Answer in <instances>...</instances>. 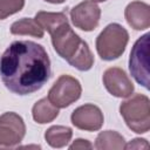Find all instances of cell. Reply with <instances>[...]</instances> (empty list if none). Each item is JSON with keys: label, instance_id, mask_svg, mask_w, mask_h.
I'll list each match as a JSON object with an SVG mask.
<instances>
[{"label": "cell", "instance_id": "6da1fadb", "mask_svg": "<svg viewBox=\"0 0 150 150\" xmlns=\"http://www.w3.org/2000/svg\"><path fill=\"white\" fill-rule=\"evenodd\" d=\"M50 60L43 46L14 41L0 56V76L5 87L16 95L38 91L50 77Z\"/></svg>", "mask_w": 150, "mask_h": 150}, {"label": "cell", "instance_id": "7a4b0ae2", "mask_svg": "<svg viewBox=\"0 0 150 150\" xmlns=\"http://www.w3.org/2000/svg\"><path fill=\"white\" fill-rule=\"evenodd\" d=\"M55 52L74 68L87 71L94 66V55L83 41L69 26L68 19L48 30Z\"/></svg>", "mask_w": 150, "mask_h": 150}, {"label": "cell", "instance_id": "3957f363", "mask_svg": "<svg viewBox=\"0 0 150 150\" xmlns=\"http://www.w3.org/2000/svg\"><path fill=\"white\" fill-rule=\"evenodd\" d=\"M120 114L134 132L145 134L150 130V100L146 95L136 94L122 102Z\"/></svg>", "mask_w": 150, "mask_h": 150}, {"label": "cell", "instance_id": "277c9868", "mask_svg": "<svg viewBox=\"0 0 150 150\" xmlns=\"http://www.w3.org/2000/svg\"><path fill=\"white\" fill-rule=\"evenodd\" d=\"M129 33L120 23H109L96 39V50L102 60L118 59L125 50Z\"/></svg>", "mask_w": 150, "mask_h": 150}, {"label": "cell", "instance_id": "5b68a950", "mask_svg": "<svg viewBox=\"0 0 150 150\" xmlns=\"http://www.w3.org/2000/svg\"><path fill=\"white\" fill-rule=\"evenodd\" d=\"M149 33L141 36L130 52L129 70L136 82L149 89Z\"/></svg>", "mask_w": 150, "mask_h": 150}, {"label": "cell", "instance_id": "8992f818", "mask_svg": "<svg viewBox=\"0 0 150 150\" xmlns=\"http://www.w3.org/2000/svg\"><path fill=\"white\" fill-rule=\"evenodd\" d=\"M81 93L82 87L77 79L70 75H61L49 89L47 98L56 108H66L77 101Z\"/></svg>", "mask_w": 150, "mask_h": 150}, {"label": "cell", "instance_id": "52a82bcc", "mask_svg": "<svg viewBox=\"0 0 150 150\" xmlns=\"http://www.w3.org/2000/svg\"><path fill=\"white\" fill-rule=\"evenodd\" d=\"M26 125L20 115L13 111L0 116V149L14 148L23 139Z\"/></svg>", "mask_w": 150, "mask_h": 150}, {"label": "cell", "instance_id": "ba28073f", "mask_svg": "<svg viewBox=\"0 0 150 150\" xmlns=\"http://www.w3.org/2000/svg\"><path fill=\"white\" fill-rule=\"evenodd\" d=\"M101 18V9L96 2L86 0L76 5L70 11V19L76 28L84 32L94 30Z\"/></svg>", "mask_w": 150, "mask_h": 150}, {"label": "cell", "instance_id": "9c48e42d", "mask_svg": "<svg viewBox=\"0 0 150 150\" xmlns=\"http://www.w3.org/2000/svg\"><path fill=\"white\" fill-rule=\"evenodd\" d=\"M73 125L84 131H96L103 125L104 117L101 109L95 104H83L76 108L70 116Z\"/></svg>", "mask_w": 150, "mask_h": 150}, {"label": "cell", "instance_id": "30bf717a", "mask_svg": "<svg viewBox=\"0 0 150 150\" xmlns=\"http://www.w3.org/2000/svg\"><path fill=\"white\" fill-rule=\"evenodd\" d=\"M102 80L105 89L115 97L125 98L134 93V83L125 71L118 67L108 68L104 71Z\"/></svg>", "mask_w": 150, "mask_h": 150}, {"label": "cell", "instance_id": "8fae6325", "mask_svg": "<svg viewBox=\"0 0 150 150\" xmlns=\"http://www.w3.org/2000/svg\"><path fill=\"white\" fill-rule=\"evenodd\" d=\"M124 16L129 26L136 30L150 27V6L143 1H132L124 9Z\"/></svg>", "mask_w": 150, "mask_h": 150}, {"label": "cell", "instance_id": "7c38bea8", "mask_svg": "<svg viewBox=\"0 0 150 150\" xmlns=\"http://www.w3.org/2000/svg\"><path fill=\"white\" fill-rule=\"evenodd\" d=\"M32 115L36 123L46 124L53 122L59 116V108H56L47 97H43L33 105Z\"/></svg>", "mask_w": 150, "mask_h": 150}, {"label": "cell", "instance_id": "4fadbf2b", "mask_svg": "<svg viewBox=\"0 0 150 150\" xmlns=\"http://www.w3.org/2000/svg\"><path fill=\"white\" fill-rule=\"evenodd\" d=\"M73 130L64 125H53L45 132V139L52 148H63L71 139Z\"/></svg>", "mask_w": 150, "mask_h": 150}, {"label": "cell", "instance_id": "5bb4252c", "mask_svg": "<svg viewBox=\"0 0 150 150\" xmlns=\"http://www.w3.org/2000/svg\"><path fill=\"white\" fill-rule=\"evenodd\" d=\"M125 141L124 137L117 131L105 130L101 131L95 142V148L98 150H121L124 149Z\"/></svg>", "mask_w": 150, "mask_h": 150}, {"label": "cell", "instance_id": "9a60e30c", "mask_svg": "<svg viewBox=\"0 0 150 150\" xmlns=\"http://www.w3.org/2000/svg\"><path fill=\"white\" fill-rule=\"evenodd\" d=\"M11 33L14 35H30L38 39L43 38V29L41 26L32 18H22L11 26Z\"/></svg>", "mask_w": 150, "mask_h": 150}, {"label": "cell", "instance_id": "2e32d148", "mask_svg": "<svg viewBox=\"0 0 150 150\" xmlns=\"http://www.w3.org/2000/svg\"><path fill=\"white\" fill-rule=\"evenodd\" d=\"M23 6L25 0H0V20L20 12Z\"/></svg>", "mask_w": 150, "mask_h": 150}, {"label": "cell", "instance_id": "e0dca14e", "mask_svg": "<svg viewBox=\"0 0 150 150\" xmlns=\"http://www.w3.org/2000/svg\"><path fill=\"white\" fill-rule=\"evenodd\" d=\"M148 148H149V143L144 138H134L124 146V149H148Z\"/></svg>", "mask_w": 150, "mask_h": 150}, {"label": "cell", "instance_id": "ac0fdd59", "mask_svg": "<svg viewBox=\"0 0 150 150\" xmlns=\"http://www.w3.org/2000/svg\"><path fill=\"white\" fill-rule=\"evenodd\" d=\"M93 148V144L87 141V139H83V138H77L75 139L70 145H69V149L70 150H76V149H91Z\"/></svg>", "mask_w": 150, "mask_h": 150}, {"label": "cell", "instance_id": "d6986e66", "mask_svg": "<svg viewBox=\"0 0 150 150\" xmlns=\"http://www.w3.org/2000/svg\"><path fill=\"white\" fill-rule=\"evenodd\" d=\"M45 1L50 2V4H62V2H64L66 0H45Z\"/></svg>", "mask_w": 150, "mask_h": 150}, {"label": "cell", "instance_id": "ffe728a7", "mask_svg": "<svg viewBox=\"0 0 150 150\" xmlns=\"http://www.w3.org/2000/svg\"><path fill=\"white\" fill-rule=\"evenodd\" d=\"M94 2H103V1H107V0H91Z\"/></svg>", "mask_w": 150, "mask_h": 150}]
</instances>
